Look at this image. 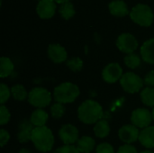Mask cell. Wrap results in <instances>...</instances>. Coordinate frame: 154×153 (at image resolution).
Returning <instances> with one entry per match:
<instances>
[{
  "mask_svg": "<svg viewBox=\"0 0 154 153\" xmlns=\"http://www.w3.org/2000/svg\"><path fill=\"white\" fill-rule=\"evenodd\" d=\"M125 63L130 69H136L141 64V59L139 55L135 53H130L125 58Z\"/></svg>",
  "mask_w": 154,
  "mask_h": 153,
  "instance_id": "obj_25",
  "label": "cell"
},
{
  "mask_svg": "<svg viewBox=\"0 0 154 153\" xmlns=\"http://www.w3.org/2000/svg\"><path fill=\"white\" fill-rule=\"evenodd\" d=\"M0 62H1V70H0L1 78H6L10 76L14 71V64L12 60L9 58L2 57Z\"/></svg>",
  "mask_w": 154,
  "mask_h": 153,
  "instance_id": "obj_21",
  "label": "cell"
},
{
  "mask_svg": "<svg viewBox=\"0 0 154 153\" xmlns=\"http://www.w3.org/2000/svg\"><path fill=\"white\" fill-rule=\"evenodd\" d=\"M48 56L55 63H61L67 60L68 54L65 48L60 44H51L48 47Z\"/></svg>",
  "mask_w": 154,
  "mask_h": 153,
  "instance_id": "obj_13",
  "label": "cell"
},
{
  "mask_svg": "<svg viewBox=\"0 0 154 153\" xmlns=\"http://www.w3.org/2000/svg\"><path fill=\"white\" fill-rule=\"evenodd\" d=\"M96 142L90 136H83L77 142V149L80 153H89L93 151Z\"/></svg>",
  "mask_w": 154,
  "mask_h": 153,
  "instance_id": "obj_18",
  "label": "cell"
},
{
  "mask_svg": "<svg viewBox=\"0 0 154 153\" xmlns=\"http://www.w3.org/2000/svg\"><path fill=\"white\" fill-rule=\"evenodd\" d=\"M64 112H65V108H64L63 105L60 103H56V104L52 105V106L51 107V116L55 119L60 118L64 115Z\"/></svg>",
  "mask_w": 154,
  "mask_h": 153,
  "instance_id": "obj_27",
  "label": "cell"
},
{
  "mask_svg": "<svg viewBox=\"0 0 154 153\" xmlns=\"http://www.w3.org/2000/svg\"><path fill=\"white\" fill-rule=\"evenodd\" d=\"M36 12L41 18L49 19L56 12V3L53 0H41L36 6Z\"/></svg>",
  "mask_w": 154,
  "mask_h": 153,
  "instance_id": "obj_12",
  "label": "cell"
},
{
  "mask_svg": "<svg viewBox=\"0 0 154 153\" xmlns=\"http://www.w3.org/2000/svg\"><path fill=\"white\" fill-rule=\"evenodd\" d=\"M144 81L135 73L127 72L123 75L120 79V84L123 89L130 94H134L139 92L143 87Z\"/></svg>",
  "mask_w": 154,
  "mask_h": 153,
  "instance_id": "obj_6",
  "label": "cell"
},
{
  "mask_svg": "<svg viewBox=\"0 0 154 153\" xmlns=\"http://www.w3.org/2000/svg\"><path fill=\"white\" fill-rule=\"evenodd\" d=\"M31 141L33 142L35 148L42 152L50 151L54 144L53 134L46 126L35 127L32 130Z\"/></svg>",
  "mask_w": 154,
  "mask_h": 153,
  "instance_id": "obj_2",
  "label": "cell"
},
{
  "mask_svg": "<svg viewBox=\"0 0 154 153\" xmlns=\"http://www.w3.org/2000/svg\"><path fill=\"white\" fill-rule=\"evenodd\" d=\"M9 138H10L9 133L5 130L2 129L0 132V145H1V147H4L5 145V143H7V142L9 141Z\"/></svg>",
  "mask_w": 154,
  "mask_h": 153,
  "instance_id": "obj_33",
  "label": "cell"
},
{
  "mask_svg": "<svg viewBox=\"0 0 154 153\" xmlns=\"http://www.w3.org/2000/svg\"><path fill=\"white\" fill-rule=\"evenodd\" d=\"M79 95V88L77 85L65 82L56 87L53 92L54 99L57 103L68 104L74 102Z\"/></svg>",
  "mask_w": 154,
  "mask_h": 153,
  "instance_id": "obj_3",
  "label": "cell"
},
{
  "mask_svg": "<svg viewBox=\"0 0 154 153\" xmlns=\"http://www.w3.org/2000/svg\"><path fill=\"white\" fill-rule=\"evenodd\" d=\"M109 11L111 14L115 16L123 17L129 14V10L127 7V5L123 0H114L109 3L108 5Z\"/></svg>",
  "mask_w": 154,
  "mask_h": 153,
  "instance_id": "obj_15",
  "label": "cell"
},
{
  "mask_svg": "<svg viewBox=\"0 0 154 153\" xmlns=\"http://www.w3.org/2000/svg\"><path fill=\"white\" fill-rule=\"evenodd\" d=\"M152 118L154 119V108H153V110H152Z\"/></svg>",
  "mask_w": 154,
  "mask_h": 153,
  "instance_id": "obj_38",
  "label": "cell"
},
{
  "mask_svg": "<svg viewBox=\"0 0 154 153\" xmlns=\"http://www.w3.org/2000/svg\"><path fill=\"white\" fill-rule=\"evenodd\" d=\"M141 98L144 105L154 107V88L149 87H145L141 93Z\"/></svg>",
  "mask_w": 154,
  "mask_h": 153,
  "instance_id": "obj_22",
  "label": "cell"
},
{
  "mask_svg": "<svg viewBox=\"0 0 154 153\" xmlns=\"http://www.w3.org/2000/svg\"><path fill=\"white\" fill-rule=\"evenodd\" d=\"M0 94H1V104L2 106L8 100V98L10 97L11 95V91L8 89L7 86H5V84H1L0 85Z\"/></svg>",
  "mask_w": 154,
  "mask_h": 153,
  "instance_id": "obj_29",
  "label": "cell"
},
{
  "mask_svg": "<svg viewBox=\"0 0 154 153\" xmlns=\"http://www.w3.org/2000/svg\"><path fill=\"white\" fill-rule=\"evenodd\" d=\"M0 115H1L0 116V124L1 125L6 124L9 122L11 115H10V113H9L8 109L4 105L1 106V107H0Z\"/></svg>",
  "mask_w": 154,
  "mask_h": 153,
  "instance_id": "obj_28",
  "label": "cell"
},
{
  "mask_svg": "<svg viewBox=\"0 0 154 153\" xmlns=\"http://www.w3.org/2000/svg\"><path fill=\"white\" fill-rule=\"evenodd\" d=\"M39 1H41V0H39Z\"/></svg>",
  "mask_w": 154,
  "mask_h": 153,
  "instance_id": "obj_39",
  "label": "cell"
},
{
  "mask_svg": "<svg viewBox=\"0 0 154 153\" xmlns=\"http://www.w3.org/2000/svg\"><path fill=\"white\" fill-rule=\"evenodd\" d=\"M19 153H31V152H30V151H28L27 149H22V150H20Z\"/></svg>",
  "mask_w": 154,
  "mask_h": 153,
  "instance_id": "obj_36",
  "label": "cell"
},
{
  "mask_svg": "<svg viewBox=\"0 0 154 153\" xmlns=\"http://www.w3.org/2000/svg\"><path fill=\"white\" fill-rule=\"evenodd\" d=\"M102 115V106L97 102L93 100H87L83 102L78 109L79 119L86 124H97L101 120Z\"/></svg>",
  "mask_w": 154,
  "mask_h": 153,
  "instance_id": "obj_1",
  "label": "cell"
},
{
  "mask_svg": "<svg viewBox=\"0 0 154 153\" xmlns=\"http://www.w3.org/2000/svg\"><path fill=\"white\" fill-rule=\"evenodd\" d=\"M116 46L121 51L130 54L134 53V51L137 49L138 41L133 34L125 32L118 36L116 40Z\"/></svg>",
  "mask_w": 154,
  "mask_h": 153,
  "instance_id": "obj_8",
  "label": "cell"
},
{
  "mask_svg": "<svg viewBox=\"0 0 154 153\" xmlns=\"http://www.w3.org/2000/svg\"><path fill=\"white\" fill-rule=\"evenodd\" d=\"M117 153H137V150L130 144H125L119 148Z\"/></svg>",
  "mask_w": 154,
  "mask_h": 153,
  "instance_id": "obj_32",
  "label": "cell"
},
{
  "mask_svg": "<svg viewBox=\"0 0 154 153\" xmlns=\"http://www.w3.org/2000/svg\"><path fill=\"white\" fill-rule=\"evenodd\" d=\"M144 84L149 87H154V70L150 71L144 78Z\"/></svg>",
  "mask_w": 154,
  "mask_h": 153,
  "instance_id": "obj_34",
  "label": "cell"
},
{
  "mask_svg": "<svg viewBox=\"0 0 154 153\" xmlns=\"http://www.w3.org/2000/svg\"><path fill=\"white\" fill-rule=\"evenodd\" d=\"M141 55L145 62L154 64V38L146 41L143 44L141 47Z\"/></svg>",
  "mask_w": 154,
  "mask_h": 153,
  "instance_id": "obj_16",
  "label": "cell"
},
{
  "mask_svg": "<svg viewBox=\"0 0 154 153\" xmlns=\"http://www.w3.org/2000/svg\"><path fill=\"white\" fill-rule=\"evenodd\" d=\"M130 17L135 23L141 26L148 27L153 23L154 14L148 5L137 4L132 8L130 12Z\"/></svg>",
  "mask_w": 154,
  "mask_h": 153,
  "instance_id": "obj_4",
  "label": "cell"
},
{
  "mask_svg": "<svg viewBox=\"0 0 154 153\" xmlns=\"http://www.w3.org/2000/svg\"><path fill=\"white\" fill-rule=\"evenodd\" d=\"M55 3H58V4H60V5H62V4H64V3H67V2H69L70 0H53Z\"/></svg>",
  "mask_w": 154,
  "mask_h": 153,
  "instance_id": "obj_35",
  "label": "cell"
},
{
  "mask_svg": "<svg viewBox=\"0 0 154 153\" xmlns=\"http://www.w3.org/2000/svg\"><path fill=\"white\" fill-rule=\"evenodd\" d=\"M48 120V114L42 109H36L31 115L30 122L35 127L45 126V124Z\"/></svg>",
  "mask_w": 154,
  "mask_h": 153,
  "instance_id": "obj_19",
  "label": "cell"
},
{
  "mask_svg": "<svg viewBox=\"0 0 154 153\" xmlns=\"http://www.w3.org/2000/svg\"><path fill=\"white\" fill-rule=\"evenodd\" d=\"M97 153H115L114 148L109 143H101L97 147Z\"/></svg>",
  "mask_w": 154,
  "mask_h": 153,
  "instance_id": "obj_31",
  "label": "cell"
},
{
  "mask_svg": "<svg viewBox=\"0 0 154 153\" xmlns=\"http://www.w3.org/2000/svg\"><path fill=\"white\" fill-rule=\"evenodd\" d=\"M59 135L65 145H71L79 141V131L72 124L63 125L59 132Z\"/></svg>",
  "mask_w": 154,
  "mask_h": 153,
  "instance_id": "obj_10",
  "label": "cell"
},
{
  "mask_svg": "<svg viewBox=\"0 0 154 153\" xmlns=\"http://www.w3.org/2000/svg\"><path fill=\"white\" fill-rule=\"evenodd\" d=\"M33 125L31 122L24 120L19 125V132L17 134L18 141L21 143H25L29 142L32 138V133L33 130Z\"/></svg>",
  "mask_w": 154,
  "mask_h": 153,
  "instance_id": "obj_14",
  "label": "cell"
},
{
  "mask_svg": "<svg viewBox=\"0 0 154 153\" xmlns=\"http://www.w3.org/2000/svg\"><path fill=\"white\" fill-rule=\"evenodd\" d=\"M118 135L121 141H123L127 144H130L139 140L140 133L136 126L128 124V125H124L122 128H120Z\"/></svg>",
  "mask_w": 154,
  "mask_h": 153,
  "instance_id": "obj_11",
  "label": "cell"
},
{
  "mask_svg": "<svg viewBox=\"0 0 154 153\" xmlns=\"http://www.w3.org/2000/svg\"><path fill=\"white\" fill-rule=\"evenodd\" d=\"M152 114L145 108H138L135 109L132 113L131 121L133 125L137 128H146L149 127L150 124L152 120Z\"/></svg>",
  "mask_w": 154,
  "mask_h": 153,
  "instance_id": "obj_7",
  "label": "cell"
},
{
  "mask_svg": "<svg viewBox=\"0 0 154 153\" xmlns=\"http://www.w3.org/2000/svg\"><path fill=\"white\" fill-rule=\"evenodd\" d=\"M95 135L98 138H106L110 133V127L106 120L98 121L94 127Z\"/></svg>",
  "mask_w": 154,
  "mask_h": 153,
  "instance_id": "obj_20",
  "label": "cell"
},
{
  "mask_svg": "<svg viewBox=\"0 0 154 153\" xmlns=\"http://www.w3.org/2000/svg\"><path fill=\"white\" fill-rule=\"evenodd\" d=\"M59 12H60V15L62 16V18H64L65 20L70 19L72 16H74V14L76 13L74 5L70 2H67V3L62 4L59 9Z\"/></svg>",
  "mask_w": 154,
  "mask_h": 153,
  "instance_id": "obj_23",
  "label": "cell"
},
{
  "mask_svg": "<svg viewBox=\"0 0 154 153\" xmlns=\"http://www.w3.org/2000/svg\"><path fill=\"white\" fill-rule=\"evenodd\" d=\"M141 153H154V152H152V151H142Z\"/></svg>",
  "mask_w": 154,
  "mask_h": 153,
  "instance_id": "obj_37",
  "label": "cell"
},
{
  "mask_svg": "<svg viewBox=\"0 0 154 153\" xmlns=\"http://www.w3.org/2000/svg\"><path fill=\"white\" fill-rule=\"evenodd\" d=\"M53 153H80L79 151V150L77 149V147L72 146V145H64L62 147L58 148L57 150H55V151Z\"/></svg>",
  "mask_w": 154,
  "mask_h": 153,
  "instance_id": "obj_30",
  "label": "cell"
},
{
  "mask_svg": "<svg viewBox=\"0 0 154 153\" xmlns=\"http://www.w3.org/2000/svg\"><path fill=\"white\" fill-rule=\"evenodd\" d=\"M29 103L38 108H43L50 105L51 101V93L43 87H34L28 95Z\"/></svg>",
  "mask_w": 154,
  "mask_h": 153,
  "instance_id": "obj_5",
  "label": "cell"
},
{
  "mask_svg": "<svg viewBox=\"0 0 154 153\" xmlns=\"http://www.w3.org/2000/svg\"><path fill=\"white\" fill-rule=\"evenodd\" d=\"M67 66L74 72H78L80 71L83 68V61L81 59L75 57V58H71L70 60H69L67 61Z\"/></svg>",
  "mask_w": 154,
  "mask_h": 153,
  "instance_id": "obj_26",
  "label": "cell"
},
{
  "mask_svg": "<svg viewBox=\"0 0 154 153\" xmlns=\"http://www.w3.org/2000/svg\"><path fill=\"white\" fill-rule=\"evenodd\" d=\"M123 69L118 63H110L105 67L102 76L106 82L115 83L123 77Z\"/></svg>",
  "mask_w": 154,
  "mask_h": 153,
  "instance_id": "obj_9",
  "label": "cell"
},
{
  "mask_svg": "<svg viewBox=\"0 0 154 153\" xmlns=\"http://www.w3.org/2000/svg\"><path fill=\"white\" fill-rule=\"evenodd\" d=\"M141 144L148 149L154 148V126L144 128L139 135Z\"/></svg>",
  "mask_w": 154,
  "mask_h": 153,
  "instance_id": "obj_17",
  "label": "cell"
},
{
  "mask_svg": "<svg viewBox=\"0 0 154 153\" xmlns=\"http://www.w3.org/2000/svg\"><path fill=\"white\" fill-rule=\"evenodd\" d=\"M11 95L17 101H23L28 96L27 91L22 85H15L11 88Z\"/></svg>",
  "mask_w": 154,
  "mask_h": 153,
  "instance_id": "obj_24",
  "label": "cell"
}]
</instances>
